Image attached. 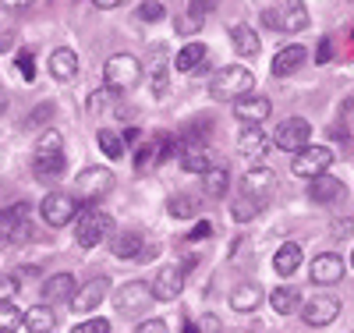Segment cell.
<instances>
[{"label":"cell","mask_w":354,"mask_h":333,"mask_svg":"<svg viewBox=\"0 0 354 333\" xmlns=\"http://www.w3.org/2000/svg\"><path fill=\"white\" fill-rule=\"evenodd\" d=\"M262 21L283 36H298L308 28V8H305V0H277L273 8L262 11Z\"/></svg>","instance_id":"obj_1"},{"label":"cell","mask_w":354,"mask_h":333,"mask_svg":"<svg viewBox=\"0 0 354 333\" xmlns=\"http://www.w3.org/2000/svg\"><path fill=\"white\" fill-rule=\"evenodd\" d=\"M68 167V156H64V138L57 132H46L39 142H36V156H32V170L39 181H53L61 177Z\"/></svg>","instance_id":"obj_2"},{"label":"cell","mask_w":354,"mask_h":333,"mask_svg":"<svg viewBox=\"0 0 354 333\" xmlns=\"http://www.w3.org/2000/svg\"><path fill=\"white\" fill-rule=\"evenodd\" d=\"M252 71L248 68H238V64H230V68H220L213 78H209V96L220 100V103H234V100H241L252 93Z\"/></svg>","instance_id":"obj_3"},{"label":"cell","mask_w":354,"mask_h":333,"mask_svg":"<svg viewBox=\"0 0 354 333\" xmlns=\"http://www.w3.org/2000/svg\"><path fill=\"white\" fill-rule=\"evenodd\" d=\"M103 82L110 93H131V89L142 82V64L135 53H113L103 68Z\"/></svg>","instance_id":"obj_4"},{"label":"cell","mask_w":354,"mask_h":333,"mask_svg":"<svg viewBox=\"0 0 354 333\" xmlns=\"http://www.w3.org/2000/svg\"><path fill=\"white\" fill-rule=\"evenodd\" d=\"M39 217L50 227H68L78 217V192H50L39 202Z\"/></svg>","instance_id":"obj_5"},{"label":"cell","mask_w":354,"mask_h":333,"mask_svg":"<svg viewBox=\"0 0 354 333\" xmlns=\"http://www.w3.org/2000/svg\"><path fill=\"white\" fill-rule=\"evenodd\" d=\"M110 227H113V220L103 213V209H93V206H88L85 213L78 217L75 241H78L82 249H96L100 241H106V237H110Z\"/></svg>","instance_id":"obj_6"},{"label":"cell","mask_w":354,"mask_h":333,"mask_svg":"<svg viewBox=\"0 0 354 333\" xmlns=\"http://www.w3.org/2000/svg\"><path fill=\"white\" fill-rule=\"evenodd\" d=\"M330 167H333V153H330L326 145H305V149L294 153V163H290L294 174L308 177V181H315L319 174H326Z\"/></svg>","instance_id":"obj_7"},{"label":"cell","mask_w":354,"mask_h":333,"mask_svg":"<svg viewBox=\"0 0 354 333\" xmlns=\"http://www.w3.org/2000/svg\"><path fill=\"white\" fill-rule=\"evenodd\" d=\"M110 188H113V174H110L106 167H85V170L75 177V192H78V199H85L88 206L100 202Z\"/></svg>","instance_id":"obj_8"},{"label":"cell","mask_w":354,"mask_h":333,"mask_svg":"<svg viewBox=\"0 0 354 333\" xmlns=\"http://www.w3.org/2000/svg\"><path fill=\"white\" fill-rule=\"evenodd\" d=\"M273 142L283 149V153H298V149H305L312 142V125L305 117H287L283 125H277Z\"/></svg>","instance_id":"obj_9"},{"label":"cell","mask_w":354,"mask_h":333,"mask_svg":"<svg viewBox=\"0 0 354 333\" xmlns=\"http://www.w3.org/2000/svg\"><path fill=\"white\" fill-rule=\"evenodd\" d=\"M149 298H153V287L142 284V280H131L124 284L121 291L113 294V305L121 316H142L145 309H149Z\"/></svg>","instance_id":"obj_10"},{"label":"cell","mask_w":354,"mask_h":333,"mask_svg":"<svg viewBox=\"0 0 354 333\" xmlns=\"http://www.w3.org/2000/svg\"><path fill=\"white\" fill-rule=\"evenodd\" d=\"M337 316H340V301H337L333 294H315L308 305H301V319H305V326H312V330L330 326Z\"/></svg>","instance_id":"obj_11"},{"label":"cell","mask_w":354,"mask_h":333,"mask_svg":"<svg viewBox=\"0 0 354 333\" xmlns=\"http://www.w3.org/2000/svg\"><path fill=\"white\" fill-rule=\"evenodd\" d=\"M106 294H110V280L106 277H93L82 291H75V298L68 301V305L75 309V312H82V316H88V312H96L103 301H106Z\"/></svg>","instance_id":"obj_12"},{"label":"cell","mask_w":354,"mask_h":333,"mask_svg":"<svg viewBox=\"0 0 354 333\" xmlns=\"http://www.w3.org/2000/svg\"><path fill=\"white\" fill-rule=\"evenodd\" d=\"M308 277H312V284H319V287L340 284V280H344V259H340L337 252L315 255V259H312V269H308Z\"/></svg>","instance_id":"obj_13"},{"label":"cell","mask_w":354,"mask_h":333,"mask_svg":"<svg viewBox=\"0 0 354 333\" xmlns=\"http://www.w3.org/2000/svg\"><path fill=\"white\" fill-rule=\"evenodd\" d=\"M185 291V269L181 266H160L153 277V298L156 301H174Z\"/></svg>","instance_id":"obj_14"},{"label":"cell","mask_w":354,"mask_h":333,"mask_svg":"<svg viewBox=\"0 0 354 333\" xmlns=\"http://www.w3.org/2000/svg\"><path fill=\"white\" fill-rule=\"evenodd\" d=\"M344 195H347V185H344L340 177H333L330 170H326V174H319L312 185H308V199L319 202V206H333V202H340Z\"/></svg>","instance_id":"obj_15"},{"label":"cell","mask_w":354,"mask_h":333,"mask_svg":"<svg viewBox=\"0 0 354 333\" xmlns=\"http://www.w3.org/2000/svg\"><path fill=\"white\" fill-rule=\"evenodd\" d=\"M234 114H238L241 125H262L266 117L273 114V103L266 100V96H241V100H234Z\"/></svg>","instance_id":"obj_16"},{"label":"cell","mask_w":354,"mask_h":333,"mask_svg":"<svg viewBox=\"0 0 354 333\" xmlns=\"http://www.w3.org/2000/svg\"><path fill=\"white\" fill-rule=\"evenodd\" d=\"M241 192L259 195V199L270 202V195L277 192V170H270V167H252V170L245 174V181H241Z\"/></svg>","instance_id":"obj_17"},{"label":"cell","mask_w":354,"mask_h":333,"mask_svg":"<svg viewBox=\"0 0 354 333\" xmlns=\"http://www.w3.org/2000/svg\"><path fill=\"white\" fill-rule=\"evenodd\" d=\"M238 153L245 160H259L262 153H270V138H266V132L259 125H245L241 135H238Z\"/></svg>","instance_id":"obj_18"},{"label":"cell","mask_w":354,"mask_h":333,"mask_svg":"<svg viewBox=\"0 0 354 333\" xmlns=\"http://www.w3.org/2000/svg\"><path fill=\"white\" fill-rule=\"evenodd\" d=\"M0 231H4V241H25L28 237V206H11L4 209V224H0Z\"/></svg>","instance_id":"obj_19"},{"label":"cell","mask_w":354,"mask_h":333,"mask_svg":"<svg viewBox=\"0 0 354 333\" xmlns=\"http://www.w3.org/2000/svg\"><path fill=\"white\" fill-rule=\"evenodd\" d=\"M50 75L57 82H71L78 75V53L71 46H61V50H53L50 53Z\"/></svg>","instance_id":"obj_20"},{"label":"cell","mask_w":354,"mask_h":333,"mask_svg":"<svg viewBox=\"0 0 354 333\" xmlns=\"http://www.w3.org/2000/svg\"><path fill=\"white\" fill-rule=\"evenodd\" d=\"M273 269L280 277H294V273H298V269H301V245H298V241H283V245L277 249Z\"/></svg>","instance_id":"obj_21"},{"label":"cell","mask_w":354,"mask_h":333,"mask_svg":"<svg viewBox=\"0 0 354 333\" xmlns=\"http://www.w3.org/2000/svg\"><path fill=\"white\" fill-rule=\"evenodd\" d=\"M305 46H298V43H290V46H283L277 57H273V75L277 78H287V75H294L301 64H305Z\"/></svg>","instance_id":"obj_22"},{"label":"cell","mask_w":354,"mask_h":333,"mask_svg":"<svg viewBox=\"0 0 354 333\" xmlns=\"http://www.w3.org/2000/svg\"><path fill=\"white\" fill-rule=\"evenodd\" d=\"M230 46H234V53H238V57H255L262 50L259 33H255L252 25H230Z\"/></svg>","instance_id":"obj_23"},{"label":"cell","mask_w":354,"mask_h":333,"mask_svg":"<svg viewBox=\"0 0 354 333\" xmlns=\"http://www.w3.org/2000/svg\"><path fill=\"white\" fill-rule=\"evenodd\" d=\"M262 305V287L259 284H238V287H234L230 291V309L234 312H255Z\"/></svg>","instance_id":"obj_24"},{"label":"cell","mask_w":354,"mask_h":333,"mask_svg":"<svg viewBox=\"0 0 354 333\" xmlns=\"http://www.w3.org/2000/svg\"><path fill=\"white\" fill-rule=\"evenodd\" d=\"M110 252H113L117 259H138V255H145V241H142V234L124 231V234L110 237Z\"/></svg>","instance_id":"obj_25"},{"label":"cell","mask_w":354,"mask_h":333,"mask_svg":"<svg viewBox=\"0 0 354 333\" xmlns=\"http://www.w3.org/2000/svg\"><path fill=\"white\" fill-rule=\"evenodd\" d=\"M262 209H266V199L241 192L238 199H234V206H230V220H234V224H248V220H255V217L262 213Z\"/></svg>","instance_id":"obj_26"},{"label":"cell","mask_w":354,"mask_h":333,"mask_svg":"<svg viewBox=\"0 0 354 333\" xmlns=\"http://www.w3.org/2000/svg\"><path fill=\"white\" fill-rule=\"evenodd\" d=\"M75 277L71 273H53V277H46V284H43V298L46 301H71L75 298Z\"/></svg>","instance_id":"obj_27"},{"label":"cell","mask_w":354,"mask_h":333,"mask_svg":"<svg viewBox=\"0 0 354 333\" xmlns=\"http://www.w3.org/2000/svg\"><path fill=\"white\" fill-rule=\"evenodd\" d=\"M205 57H209V50H205V43H188L177 50V60H174V68L181 71V75H192L195 68L205 64Z\"/></svg>","instance_id":"obj_28"},{"label":"cell","mask_w":354,"mask_h":333,"mask_svg":"<svg viewBox=\"0 0 354 333\" xmlns=\"http://www.w3.org/2000/svg\"><path fill=\"white\" fill-rule=\"evenodd\" d=\"M202 192L205 199H223L230 192V174L223 167H213V170H205L202 174Z\"/></svg>","instance_id":"obj_29"},{"label":"cell","mask_w":354,"mask_h":333,"mask_svg":"<svg viewBox=\"0 0 354 333\" xmlns=\"http://www.w3.org/2000/svg\"><path fill=\"white\" fill-rule=\"evenodd\" d=\"M57 326V312L50 305H36V309H28L25 312V330L28 333H46Z\"/></svg>","instance_id":"obj_30"},{"label":"cell","mask_w":354,"mask_h":333,"mask_svg":"<svg viewBox=\"0 0 354 333\" xmlns=\"http://www.w3.org/2000/svg\"><path fill=\"white\" fill-rule=\"evenodd\" d=\"M270 305H273L277 316H290V312L301 309V298L294 287H277V291H270Z\"/></svg>","instance_id":"obj_31"},{"label":"cell","mask_w":354,"mask_h":333,"mask_svg":"<svg viewBox=\"0 0 354 333\" xmlns=\"http://www.w3.org/2000/svg\"><path fill=\"white\" fill-rule=\"evenodd\" d=\"M167 213L174 220H195L198 217V199L195 195H170L167 199Z\"/></svg>","instance_id":"obj_32"},{"label":"cell","mask_w":354,"mask_h":333,"mask_svg":"<svg viewBox=\"0 0 354 333\" xmlns=\"http://www.w3.org/2000/svg\"><path fill=\"white\" fill-rule=\"evenodd\" d=\"M181 167L188 174H205V170H213V156L205 153V145H195V149H188V153H185Z\"/></svg>","instance_id":"obj_33"},{"label":"cell","mask_w":354,"mask_h":333,"mask_svg":"<svg viewBox=\"0 0 354 333\" xmlns=\"http://www.w3.org/2000/svg\"><path fill=\"white\" fill-rule=\"evenodd\" d=\"M96 142H100V149H103V153H106L110 160H121V156H124V138L117 135V132H110V128H100Z\"/></svg>","instance_id":"obj_34"},{"label":"cell","mask_w":354,"mask_h":333,"mask_svg":"<svg viewBox=\"0 0 354 333\" xmlns=\"http://www.w3.org/2000/svg\"><path fill=\"white\" fill-rule=\"evenodd\" d=\"M0 330H4V333L25 330V312H18L8 298H0Z\"/></svg>","instance_id":"obj_35"},{"label":"cell","mask_w":354,"mask_h":333,"mask_svg":"<svg viewBox=\"0 0 354 333\" xmlns=\"http://www.w3.org/2000/svg\"><path fill=\"white\" fill-rule=\"evenodd\" d=\"M163 46H156V60H153V93L163 96L167 93V60H163Z\"/></svg>","instance_id":"obj_36"},{"label":"cell","mask_w":354,"mask_h":333,"mask_svg":"<svg viewBox=\"0 0 354 333\" xmlns=\"http://www.w3.org/2000/svg\"><path fill=\"white\" fill-rule=\"evenodd\" d=\"M188 11L202 21V18H209L213 11H216V0H192V4H188Z\"/></svg>","instance_id":"obj_37"},{"label":"cell","mask_w":354,"mask_h":333,"mask_svg":"<svg viewBox=\"0 0 354 333\" xmlns=\"http://www.w3.org/2000/svg\"><path fill=\"white\" fill-rule=\"evenodd\" d=\"M106 330H110L106 319H88V323H78L75 326V333H106Z\"/></svg>","instance_id":"obj_38"},{"label":"cell","mask_w":354,"mask_h":333,"mask_svg":"<svg viewBox=\"0 0 354 333\" xmlns=\"http://www.w3.org/2000/svg\"><path fill=\"white\" fill-rule=\"evenodd\" d=\"M138 18H142V21H160V18H163V8H160V4H142V8H138Z\"/></svg>","instance_id":"obj_39"},{"label":"cell","mask_w":354,"mask_h":333,"mask_svg":"<svg viewBox=\"0 0 354 333\" xmlns=\"http://www.w3.org/2000/svg\"><path fill=\"white\" fill-rule=\"evenodd\" d=\"M167 333L170 326H167V319H149V323H138V333Z\"/></svg>","instance_id":"obj_40"},{"label":"cell","mask_w":354,"mask_h":333,"mask_svg":"<svg viewBox=\"0 0 354 333\" xmlns=\"http://www.w3.org/2000/svg\"><path fill=\"white\" fill-rule=\"evenodd\" d=\"M15 294H18V280L15 277H4V284H0V298L15 301Z\"/></svg>","instance_id":"obj_41"},{"label":"cell","mask_w":354,"mask_h":333,"mask_svg":"<svg viewBox=\"0 0 354 333\" xmlns=\"http://www.w3.org/2000/svg\"><path fill=\"white\" fill-rule=\"evenodd\" d=\"M32 4H36V0H0V8H4V11H25Z\"/></svg>","instance_id":"obj_42"},{"label":"cell","mask_w":354,"mask_h":333,"mask_svg":"<svg viewBox=\"0 0 354 333\" xmlns=\"http://www.w3.org/2000/svg\"><path fill=\"white\" fill-rule=\"evenodd\" d=\"M88 4H93V8H103V11H110V8L121 4V0H88Z\"/></svg>","instance_id":"obj_43"},{"label":"cell","mask_w":354,"mask_h":333,"mask_svg":"<svg viewBox=\"0 0 354 333\" xmlns=\"http://www.w3.org/2000/svg\"><path fill=\"white\" fill-rule=\"evenodd\" d=\"M202 326H205V330H220V319H216V316H205Z\"/></svg>","instance_id":"obj_44"},{"label":"cell","mask_w":354,"mask_h":333,"mask_svg":"<svg viewBox=\"0 0 354 333\" xmlns=\"http://www.w3.org/2000/svg\"><path fill=\"white\" fill-rule=\"evenodd\" d=\"M351 266H354V252H351Z\"/></svg>","instance_id":"obj_45"},{"label":"cell","mask_w":354,"mask_h":333,"mask_svg":"<svg viewBox=\"0 0 354 333\" xmlns=\"http://www.w3.org/2000/svg\"><path fill=\"white\" fill-rule=\"evenodd\" d=\"M351 4H354V0H351Z\"/></svg>","instance_id":"obj_46"}]
</instances>
